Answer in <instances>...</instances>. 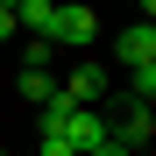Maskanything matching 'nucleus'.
<instances>
[{"label": "nucleus", "mask_w": 156, "mask_h": 156, "mask_svg": "<svg viewBox=\"0 0 156 156\" xmlns=\"http://www.w3.org/2000/svg\"><path fill=\"white\" fill-rule=\"evenodd\" d=\"M0 36H14V7H0Z\"/></svg>", "instance_id": "1a4fd4ad"}, {"label": "nucleus", "mask_w": 156, "mask_h": 156, "mask_svg": "<svg viewBox=\"0 0 156 156\" xmlns=\"http://www.w3.org/2000/svg\"><path fill=\"white\" fill-rule=\"evenodd\" d=\"M114 57H121L128 71L156 64V29H149V21H135V29H121V36H114Z\"/></svg>", "instance_id": "f03ea898"}, {"label": "nucleus", "mask_w": 156, "mask_h": 156, "mask_svg": "<svg viewBox=\"0 0 156 156\" xmlns=\"http://www.w3.org/2000/svg\"><path fill=\"white\" fill-rule=\"evenodd\" d=\"M92 36H99L92 7H57V29H50V43H92Z\"/></svg>", "instance_id": "39448f33"}, {"label": "nucleus", "mask_w": 156, "mask_h": 156, "mask_svg": "<svg viewBox=\"0 0 156 156\" xmlns=\"http://www.w3.org/2000/svg\"><path fill=\"white\" fill-rule=\"evenodd\" d=\"M36 156H78L64 135H57V128H43V142H36Z\"/></svg>", "instance_id": "0eeeda50"}, {"label": "nucleus", "mask_w": 156, "mask_h": 156, "mask_svg": "<svg viewBox=\"0 0 156 156\" xmlns=\"http://www.w3.org/2000/svg\"><path fill=\"white\" fill-rule=\"evenodd\" d=\"M85 156H135V149H128V142H114V135H107V142H99V149H85Z\"/></svg>", "instance_id": "6e6552de"}, {"label": "nucleus", "mask_w": 156, "mask_h": 156, "mask_svg": "<svg viewBox=\"0 0 156 156\" xmlns=\"http://www.w3.org/2000/svg\"><path fill=\"white\" fill-rule=\"evenodd\" d=\"M14 29L36 36V43H50V29H57V0H21V7H14Z\"/></svg>", "instance_id": "20e7f679"}, {"label": "nucleus", "mask_w": 156, "mask_h": 156, "mask_svg": "<svg viewBox=\"0 0 156 156\" xmlns=\"http://www.w3.org/2000/svg\"><path fill=\"white\" fill-rule=\"evenodd\" d=\"M107 135H114V142H128V149L142 156V142L156 135V121H149V107L135 99V107H121V121H107Z\"/></svg>", "instance_id": "7ed1b4c3"}, {"label": "nucleus", "mask_w": 156, "mask_h": 156, "mask_svg": "<svg viewBox=\"0 0 156 156\" xmlns=\"http://www.w3.org/2000/svg\"><path fill=\"white\" fill-rule=\"evenodd\" d=\"M0 156H7V149H0Z\"/></svg>", "instance_id": "9b49d317"}, {"label": "nucleus", "mask_w": 156, "mask_h": 156, "mask_svg": "<svg viewBox=\"0 0 156 156\" xmlns=\"http://www.w3.org/2000/svg\"><path fill=\"white\" fill-rule=\"evenodd\" d=\"M57 92L71 99V107H92V99H107V71H99V64H78V71L57 78Z\"/></svg>", "instance_id": "f257e3e1"}, {"label": "nucleus", "mask_w": 156, "mask_h": 156, "mask_svg": "<svg viewBox=\"0 0 156 156\" xmlns=\"http://www.w3.org/2000/svg\"><path fill=\"white\" fill-rule=\"evenodd\" d=\"M21 99L50 107V99H57V78H50V71H21Z\"/></svg>", "instance_id": "423d86ee"}, {"label": "nucleus", "mask_w": 156, "mask_h": 156, "mask_svg": "<svg viewBox=\"0 0 156 156\" xmlns=\"http://www.w3.org/2000/svg\"><path fill=\"white\" fill-rule=\"evenodd\" d=\"M0 7H21V0H0Z\"/></svg>", "instance_id": "9d476101"}]
</instances>
